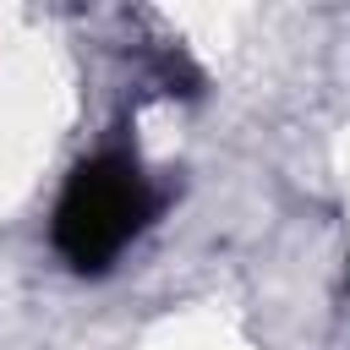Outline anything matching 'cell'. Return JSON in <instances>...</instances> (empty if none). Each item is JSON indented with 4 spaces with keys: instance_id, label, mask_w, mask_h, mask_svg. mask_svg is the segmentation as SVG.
Instances as JSON below:
<instances>
[{
    "instance_id": "cell-1",
    "label": "cell",
    "mask_w": 350,
    "mask_h": 350,
    "mask_svg": "<svg viewBox=\"0 0 350 350\" xmlns=\"http://www.w3.org/2000/svg\"><path fill=\"white\" fill-rule=\"evenodd\" d=\"M159 213V191L131 153H93L71 170L49 241L77 273H104Z\"/></svg>"
}]
</instances>
